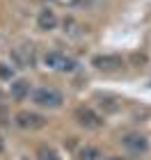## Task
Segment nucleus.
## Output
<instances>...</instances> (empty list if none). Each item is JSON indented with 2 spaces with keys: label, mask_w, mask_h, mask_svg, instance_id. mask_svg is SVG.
Returning <instances> with one entry per match:
<instances>
[{
  "label": "nucleus",
  "mask_w": 151,
  "mask_h": 160,
  "mask_svg": "<svg viewBox=\"0 0 151 160\" xmlns=\"http://www.w3.org/2000/svg\"><path fill=\"white\" fill-rule=\"evenodd\" d=\"M121 144L131 151V153H147V149H149V140L144 135H140V133H128L121 137Z\"/></svg>",
  "instance_id": "6"
},
{
  "label": "nucleus",
  "mask_w": 151,
  "mask_h": 160,
  "mask_svg": "<svg viewBox=\"0 0 151 160\" xmlns=\"http://www.w3.org/2000/svg\"><path fill=\"white\" fill-rule=\"evenodd\" d=\"M32 103L37 108H48V110H57L64 103V94L53 87H37L32 92Z\"/></svg>",
  "instance_id": "1"
},
{
  "label": "nucleus",
  "mask_w": 151,
  "mask_h": 160,
  "mask_svg": "<svg viewBox=\"0 0 151 160\" xmlns=\"http://www.w3.org/2000/svg\"><path fill=\"white\" fill-rule=\"evenodd\" d=\"M92 67L98 69V71H119V69H124V57L114 55V53L94 55L92 57Z\"/></svg>",
  "instance_id": "5"
},
{
  "label": "nucleus",
  "mask_w": 151,
  "mask_h": 160,
  "mask_svg": "<svg viewBox=\"0 0 151 160\" xmlns=\"http://www.w3.org/2000/svg\"><path fill=\"white\" fill-rule=\"evenodd\" d=\"M108 160H124V158H119V156H112V158H108Z\"/></svg>",
  "instance_id": "13"
},
{
  "label": "nucleus",
  "mask_w": 151,
  "mask_h": 160,
  "mask_svg": "<svg viewBox=\"0 0 151 160\" xmlns=\"http://www.w3.org/2000/svg\"><path fill=\"white\" fill-rule=\"evenodd\" d=\"M78 156H80V160H98L101 158V151L96 147H83Z\"/></svg>",
  "instance_id": "9"
},
{
  "label": "nucleus",
  "mask_w": 151,
  "mask_h": 160,
  "mask_svg": "<svg viewBox=\"0 0 151 160\" xmlns=\"http://www.w3.org/2000/svg\"><path fill=\"white\" fill-rule=\"evenodd\" d=\"M37 25H39V30H55L57 28V16H55V12L53 9H41L39 12V16H37Z\"/></svg>",
  "instance_id": "7"
},
{
  "label": "nucleus",
  "mask_w": 151,
  "mask_h": 160,
  "mask_svg": "<svg viewBox=\"0 0 151 160\" xmlns=\"http://www.w3.org/2000/svg\"><path fill=\"white\" fill-rule=\"evenodd\" d=\"M76 121L80 123L83 128H89V130H94V128H101L103 126V117H101L98 112H94L92 108L87 105H80V108H76Z\"/></svg>",
  "instance_id": "4"
},
{
  "label": "nucleus",
  "mask_w": 151,
  "mask_h": 160,
  "mask_svg": "<svg viewBox=\"0 0 151 160\" xmlns=\"http://www.w3.org/2000/svg\"><path fill=\"white\" fill-rule=\"evenodd\" d=\"M9 94H12V98H14V101H25L28 96H30V82H28L25 78L14 80V82H12V89H9Z\"/></svg>",
  "instance_id": "8"
},
{
  "label": "nucleus",
  "mask_w": 151,
  "mask_h": 160,
  "mask_svg": "<svg viewBox=\"0 0 151 160\" xmlns=\"http://www.w3.org/2000/svg\"><path fill=\"white\" fill-rule=\"evenodd\" d=\"M3 149H5V142H3V137H0V153H3Z\"/></svg>",
  "instance_id": "12"
},
{
  "label": "nucleus",
  "mask_w": 151,
  "mask_h": 160,
  "mask_svg": "<svg viewBox=\"0 0 151 160\" xmlns=\"http://www.w3.org/2000/svg\"><path fill=\"white\" fill-rule=\"evenodd\" d=\"M44 64L48 69H53V71H64V73H73V71L78 69V62L73 60V57L64 55V53H60V50L46 53L44 55Z\"/></svg>",
  "instance_id": "2"
},
{
  "label": "nucleus",
  "mask_w": 151,
  "mask_h": 160,
  "mask_svg": "<svg viewBox=\"0 0 151 160\" xmlns=\"http://www.w3.org/2000/svg\"><path fill=\"white\" fill-rule=\"evenodd\" d=\"M14 123L23 130H37V128H44L46 126V117H41L37 112H30V110H21L16 112L14 117Z\"/></svg>",
  "instance_id": "3"
},
{
  "label": "nucleus",
  "mask_w": 151,
  "mask_h": 160,
  "mask_svg": "<svg viewBox=\"0 0 151 160\" xmlns=\"http://www.w3.org/2000/svg\"><path fill=\"white\" fill-rule=\"evenodd\" d=\"M0 80H14V67L0 62Z\"/></svg>",
  "instance_id": "11"
},
{
  "label": "nucleus",
  "mask_w": 151,
  "mask_h": 160,
  "mask_svg": "<svg viewBox=\"0 0 151 160\" xmlns=\"http://www.w3.org/2000/svg\"><path fill=\"white\" fill-rule=\"evenodd\" d=\"M37 156H39V160H62L60 153H57L55 149H50V147H41Z\"/></svg>",
  "instance_id": "10"
},
{
  "label": "nucleus",
  "mask_w": 151,
  "mask_h": 160,
  "mask_svg": "<svg viewBox=\"0 0 151 160\" xmlns=\"http://www.w3.org/2000/svg\"><path fill=\"white\" fill-rule=\"evenodd\" d=\"M21 160H28V158H21Z\"/></svg>",
  "instance_id": "14"
}]
</instances>
